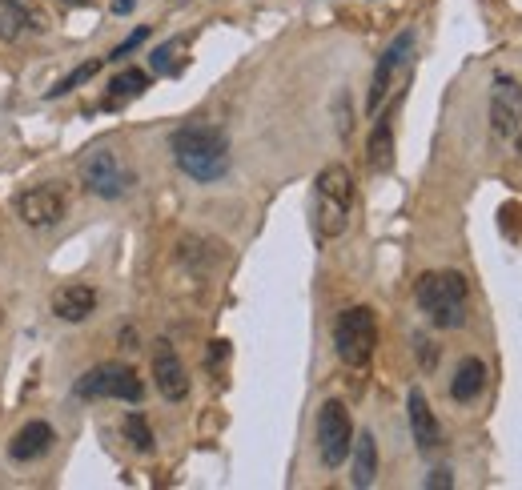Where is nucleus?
I'll return each mask as SVG.
<instances>
[{"mask_svg":"<svg viewBox=\"0 0 522 490\" xmlns=\"http://www.w3.org/2000/svg\"><path fill=\"white\" fill-rule=\"evenodd\" d=\"M169 149H173V161L185 177L209 185V181H221L229 173V137L213 125H185L169 137Z\"/></svg>","mask_w":522,"mask_h":490,"instance_id":"f257e3e1","label":"nucleus"},{"mask_svg":"<svg viewBox=\"0 0 522 490\" xmlns=\"http://www.w3.org/2000/svg\"><path fill=\"white\" fill-rule=\"evenodd\" d=\"M414 302H418V310L430 318V326H438V330H458V326H466L470 286H466V278L454 274V270H434V274H422V278H418Z\"/></svg>","mask_w":522,"mask_h":490,"instance_id":"f03ea898","label":"nucleus"},{"mask_svg":"<svg viewBox=\"0 0 522 490\" xmlns=\"http://www.w3.org/2000/svg\"><path fill=\"white\" fill-rule=\"evenodd\" d=\"M354 213V177L346 165H326L314 181V233L322 241H334L350 229Z\"/></svg>","mask_w":522,"mask_h":490,"instance_id":"7ed1b4c3","label":"nucleus"},{"mask_svg":"<svg viewBox=\"0 0 522 490\" xmlns=\"http://www.w3.org/2000/svg\"><path fill=\"white\" fill-rule=\"evenodd\" d=\"M374 346H378V318H374V310L370 306L342 310L338 322H334V350H338V358L350 370H362V366H370Z\"/></svg>","mask_w":522,"mask_h":490,"instance_id":"20e7f679","label":"nucleus"},{"mask_svg":"<svg viewBox=\"0 0 522 490\" xmlns=\"http://www.w3.org/2000/svg\"><path fill=\"white\" fill-rule=\"evenodd\" d=\"M77 398H117V402H141L145 398V382L133 366L121 362H101L89 374L77 378Z\"/></svg>","mask_w":522,"mask_h":490,"instance_id":"39448f33","label":"nucleus"},{"mask_svg":"<svg viewBox=\"0 0 522 490\" xmlns=\"http://www.w3.org/2000/svg\"><path fill=\"white\" fill-rule=\"evenodd\" d=\"M81 181L89 193L105 197V201H117L133 189V169L113 153V149H89L81 157Z\"/></svg>","mask_w":522,"mask_h":490,"instance_id":"423d86ee","label":"nucleus"},{"mask_svg":"<svg viewBox=\"0 0 522 490\" xmlns=\"http://www.w3.org/2000/svg\"><path fill=\"white\" fill-rule=\"evenodd\" d=\"M350 446H354V422H350L346 402H338V398L322 402V410H318V454H322V462L330 470H338L350 458Z\"/></svg>","mask_w":522,"mask_h":490,"instance_id":"0eeeda50","label":"nucleus"},{"mask_svg":"<svg viewBox=\"0 0 522 490\" xmlns=\"http://www.w3.org/2000/svg\"><path fill=\"white\" fill-rule=\"evenodd\" d=\"M65 213H69V201H65V193L57 185H33V189H25L17 197V217L25 225H33V229L57 225V221H65Z\"/></svg>","mask_w":522,"mask_h":490,"instance_id":"6e6552de","label":"nucleus"},{"mask_svg":"<svg viewBox=\"0 0 522 490\" xmlns=\"http://www.w3.org/2000/svg\"><path fill=\"white\" fill-rule=\"evenodd\" d=\"M522 125V85L506 73L494 77L490 85V129L498 137H514Z\"/></svg>","mask_w":522,"mask_h":490,"instance_id":"1a4fd4ad","label":"nucleus"},{"mask_svg":"<svg viewBox=\"0 0 522 490\" xmlns=\"http://www.w3.org/2000/svg\"><path fill=\"white\" fill-rule=\"evenodd\" d=\"M410 49H414V33H402V37H394L390 49L382 53V61H378V69H374V81H370V97H366V109H370V113H378L382 101L390 97L394 77H398L402 65L410 61Z\"/></svg>","mask_w":522,"mask_h":490,"instance_id":"9d476101","label":"nucleus"},{"mask_svg":"<svg viewBox=\"0 0 522 490\" xmlns=\"http://www.w3.org/2000/svg\"><path fill=\"white\" fill-rule=\"evenodd\" d=\"M153 382H157L165 402H181L189 394V370H185V362L177 358V350L169 342L153 346Z\"/></svg>","mask_w":522,"mask_h":490,"instance_id":"9b49d317","label":"nucleus"},{"mask_svg":"<svg viewBox=\"0 0 522 490\" xmlns=\"http://www.w3.org/2000/svg\"><path fill=\"white\" fill-rule=\"evenodd\" d=\"M45 17L33 0H0V41H21L29 33H45Z\"/></svg>","mask_w":522,"mask_h":490,"instance_id":"f8f14e48","label":"nucleus"},{"mask_svg":"<svg viewBox=\"0 0 522 490\" xmlns=\"http://www.w3.org/2000/svg\"><path fill=\"white\" fill-rule=\"evenodd\" d=\"M53 442H57V430H53L45 418H33V422H25V426L13 434L9 458H13V462H37V458H45V454L53 450Z\"/></svg>","mask_w":522,"mask_h":490,"instance_id":"ddd939ff","label":"nucleus"},{"mask_svg":"<svg viewBox=\"0 0 522 490\" xmlns=\"http://www.w3.org/2000/svg\"><path fill=\"white\" fill-rule=\"evenodd\" d=\"M406 418H410V434H414L418 450L430 454V450L442 442V430H438V418H434V410H430V402H426V394H422L418 386H414L410 398H406Z\"/></svg>","mask_w":522,"mask_h":490,"instance_id":"4468645a","label":"nucleus"},{"mask_svg":"<svg viewBox=\"0 0 522 490\" xmlns=\"http://www.w3.org/2000/svg\"><path fill=\"white\" fill-rule=\"evenodd\" d=\"M93 310H97V290L85 282H69L53 294V314L61 322H85V318H93Z\"/></svg>","mask_w":522,"mask_h":490,"instance_id":"2eb2a0df","label":"nucleus"},{"mask_svg":"<svg viewBox=\"0 0 522 490\" xmlns=\"http://www.w3.org/2000/svg\"><path fill=\"white\" fill-rule=\"evenodd\" d=\"M350 454H354V462H350V478H354V486H358V490L374 486V478H378V442H374V434H370V430L354 434Z\"/></svg>","mask_w":522,"mask_h":490,"instance_id":"dca6fc26","label":"nucleus"},{"mask_svg":"<svg viewBox=\"0 0 522 490\" xmlns=\"http://www.w3.org/2000/svg\"><path fill=\"white\" fill-rule=\"evenodd\" d=\"M486 390V362L482 358H462L454 378H450V398L454 402H474Z\"/></svg>","mask_w":522,"mask_h":490,"instance_id":"f3484780","label":"nucleus"},{"mask_svg":"<svg viewBox=\"0 0 522 490\" xmlns=\"http://www.w3.org/2000/svg\"><path fill=\"white\" fill-rule=\"evenodd\" d=\"M149 85H153V77H149L145 69H121V73L109 81V97H105V105L117 109V105H125V101H137Z\"/></svg>","mask_w":522,"mask_h":490,"instance_id":"a211bd4d","label":"nucleus"},{"mask_svg":"<svg viewBox=\"0 0 522 490\" xmlns=\"http://www.w3.org/2000/svg\"><path fill=\"white\" fill-rule=\"evenodd\" d=\"M366 165H370V173H386L394 165V125H390V117H382L374 125L370 145H366Z\"/></svg>","mask_w":522,"mask_h":490,"instance_id":"6ab92c4d","label":"nucleus"},{"mask_svg":"<svg viewBox=\"0 0 522 490\" xmlns=\"http://www.w3.org/2000/svg\"><path fill=\"white\" fill-rule=\"evenodd\" d=\"M121 430H125V438L133 442V450H141V454H149V450H153V430H149L145 414H129Z\"/></svg>","mask_w":522,"mask_h":490,"instance_id":"aec40b11","label":"nucleus"},{"mask_svg":"<svg viewBox=\"0 0 522 490\" xmlns=\"http://www.w3.org/2000/svg\"><path fill=\"white\" fill-rule=\"evenodd\" d=\"M97 69H101V57H97V61H89V65H81V69H73L65 81H57V89H49V97H65V93H73V89H77V85H85Z\"/></svg>","mask_w":522,"mask_h":490,"instance_id":"412c9836","label":"nucleus"},{"mask_svg":"<svg viewBox=\"0 0 522 490\" xmlns=\"http://www.w3.org/2000/svg\"><path fill=\"white\" fill-rule=\"evenodd\" d=\"M177 49H181V41H169V45H161V49L153 53V73H157V77H173V73H177V61H173Z\"/></svg>","mask_w":522,"mask_h":490,"instance_id":"4be33fe9","label":"nucleus"},{"mask_svg":"<svg viewBox=\"0 0 522 490\" xmlns=\"http://www.w3.org/2000/svg\"><path fill=\"white\" fill-rule=\"evenodd\" d=\"M414 346H418V354H422V370H434V366H438V350H434L426 338H414Z\"/></svg>","mask_w":522,"mask_h":490,"instance_id":"5701e85b","label":"nucleus"},{"mask_svg":"<svg viewBox=\"0 0 522 490\" xmlns=\"http://www.w3.org/2000/svg\"><path fill=\"white\" fill-rule=\"evenodd\" d=\"M426 486H430V490H450V486H454V474H450V470H430Z\"/></svg>","mask_w":522,"mask_h":490,"instance_id":"b1692460","label":"nucleus"},{"mask_svg":"<svg viewBox=\"0 0 522 490\" xmlns=\"http://www.w3.org/2000/svg\"><path fill=\"white\" fill-rule=\"evenodd\" d=\"M145 37H149V29H137V33H133V37H129V41H125V45H117V49H113V53H109V57H125V53H133V49H137V45H141V41H145Z\"/></svg>","mask_w":522,"mask_h":490,"instance_id":"393cba45","label":"nucleus"},{"mask_svg":"<svg viewBox=\"0 0 522 490\" xmlns=\"http://www.w3.org/2000/svg\"><path fill=\"white\" fill-rule=\"evenodd\" d=\"M133 5H137V0H113V13L125 17V13H133Z\"/></svg>","mask_w":522,"mask_h":490,"instance_id":"a878e982","label":"nucleus"},{"mask_svg":"<svg viewBox=\"0 0 522 490\" xmlns=\"http://www.w3.org/2000/svg\"><path fill=\"white\" fill-rule=\"evenodd\" d=\"M73 5H93V0H73Z\"/></svg>","mask_w":522,"mask_h":490,"instance_id":"bb28decb","label":"nucleus"},{"mask_svg":"<svg viewBox=\"0 0 522 490\" xmlns=\"http://www.w3.org/2000/svg\"><path fill=\"white\" fill-rule=\"evenodd\" d=\"M518 153H522V133H518Z\"/></svg>","mask_w":522,"mask_h":490,"instance_id":"cd10ccee","label":"nucleus"}]
</instances>
